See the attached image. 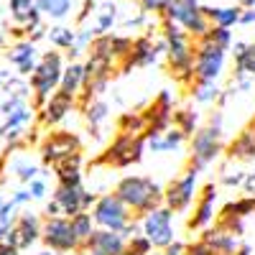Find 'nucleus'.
<instances>
[{
	"mask_svg": "<svg viewBox=\"0 0 255 255\" xmlns=\"http://www.w3.org/2000/svg\"><path fill=\"white\" fill-rule=\"evenodd\" d=\"M161 36L166 41V61L171 77L189 87L194 82V38H191L176 20L161 15Z\"/></svg>",
	"mask_w": 255,
	"mask_h": 255,
	"instance_id": "obj_1",
	"label": "nucleus"
},
{
	"mask_svg": "<svg viewBox=\"0 0 255 255\" xmlns=\"http://www.w3.org/2000/svg\"><path fill=\"white\" fill-rule=\"evenodd\" d=\"M38 123V108L31 97H8L0 105V140H5L8 148L26 145L28 128Z\"/></svg>",
	"mask_w": 255,
	"mask_h": 255,
	"instance_id": "obj_2",
	"label": "nucleus"
},
{
	"mask_svg": "<svg viewBox=\"0 0 255 255\" xmlns=\"http://www.w3.org/2000/svg\"><path fill=\"white\" fill-rule=\"evenodd\" d=\"M115 194L133 209L135 217H143L148 209L163 204V186L143 174H128L115 184Z\"/></svg>",
	"mask_w": 255,
	"mask_h": 255,
	"instance_id": "obj_3",
	"label": "nucleus"
},
{
	"mask_svg": "<svg viewBox=\"0 0 255 255\" xmlns=\"http://www.w3.org/2000/svg\"><path fill=\"white\" fill-rule=\"evenodd\" d=\"M222 110H215L209 115L207 125L189 138V166L204 171L222 156Z\"/></svg>",
	"mask_w": 255,
	"mask_h": 255,
	"instance_id": "obj_4",
	"label": "nucleus"
},
{
	"mask_svg": "<svg viewBox=\"0 0 255 255\" xmlns=\"http://www.w3.org/2000/svg\"><path fill=\"white\" fill-rule=\"evenodd\" d=\"M61 72H64V56L59 49L54 51H41V59L36 64V69L28 77L31 84V100L36 108H41L56 90L61 82Z\"/></svg>",
	"mask_w": 255,
	"mask_h": 255,
	"instance_id": "obj_5",
	"label": "nucleus"
},
{
	"mask_svg": "<svg viewBox=\"0 0 255 255\" xmlns=\"http://www.w3.org/2000/svg\"><path fill=\"white\" fill-rule=\"evenodd\" d=\"M145 156V138L143 135H128L118 133L113 143L92 161V166H105V168H128L133 163H140Z\"/></svg>",
	"mask_w": 255,
	"mask_h": 255,
	"instance_id": "obj_6",
	"label": "nucleus"
},
{
	"mask_svg": "<svg viewBox=\"0 0 255 255\" xmlns=\"http://www.w3.org/2000/svg\"><path fill=\"white\" fill-rule=\"evenodd\" d=\"M227 67V49L212 44L204 36L194 38V79L220 82Z\"/></svg>",
	"mask_w": 255,
	"mask_h": 255,
	"instance_id": "obj_7",
	"label": "nucleus"
},
{
	"mask_svg": "<svg viewBox=\"0 0 255 255\" xmlns=\"http://www.w3.org/2000/svg\"><path fill=\"white\" fill-rule=\"evenodd\" d=\"M92 220L97 227H105V230H115V232H123L128 227V222H130L135 215L133 209L128 207L115 191H108V194H100L97 202L92 204Z\"/></svg>",
	"mask_w": 255,
	"mask_h": 255,
	"instance_id": "obj_8",
	"label": "nucleus"
},
{
	"mask_svg": "<svg viewBox=\"0 0 255 255\" xmlns=\"http://www.w3.org/2000/svg\"><path fill=\"white\" fill-rule=\"evenodd\" d=\"M199 168L186 166V171L176 176L171 184L163 189V204L174 209V215H184V212L197 202L199 197Z\"/></svg>",
	"mask_w": 255,
	"mask_h": 255,
	"instance_id": "obj_9",
	"label": "nucleus"
},
{
	"mask_svg": "<svg viewBox=\"0 0 255 255\" xmlns=\"http://www.w3.org/2000/svg\"><path fill=\"white\" fill-rule=\"evenodd\" d=\"M161 15L176 20L191 38L204 36L212 26L204 15V10H202V5H199V0H168Z\"/></svg>",
	"mask_w": 255,
	"mask_h": 255,
	"instance_id": "obj_10",
	"label": "nucleus"
},
{
	"mask_svg": "<svg viewBox=\"0 0 255 255\" xmlns=\"http://www.w3.org/2000/svg\"><path fill=\"white\" fill-rule=\"evenodd\" d=\"M140 232L153 243V248L163 250L171 240H176L174 230V209H168L166 204H158L153 209H148L140 217Z\"/></svg>",
	"mask_w": 255,
	"mask_h": 255,
	"instance_id": "obj_11",
	"label": "nucleus"
},
{
	"mask_svg": "<svg viewBox=\"0 0 255 255\" xmlns=\"http://www.w3.org/2000/svg\"><path fill=\"white\" fill-rule=\"evenodd\" d=\"M41 243H44V248L64 253V255H69V253L82 248L79 238L74 235V230H72V220L64 217V215L44 220V227H41Z\"/></svg>",
	"mask_w": 255,
	"mask_h": 255,
	"instance_id": "obj_12",
	"label": "nucleus"
},
{
	"mask_svg": "<svg viewBox=\"0 0 255 255\" xmlns=\"http://www.w3.org/2000/svg\"><path fill=\"white\" fill-rule=\"evenodd\" d=\"M166 56V41L163 36H151V33H143L138 38H133V46L128 51V56L120 64V72L128 74L133 67H153L158 64V59Z\"/></svg>",
	"mask_w": 255,
	"mask_h": 255,
	"instance_id": "obj_13",
	"label": "nucleus"
},
{
	"mask_svg": "<svg viewBox=\"0 0 255 255\" xmlns=\"http://www.w3.org/2000/svg\"><path fill=\"white\" fill-rule=\"evenodd\" d=\"M38 153H41V161L46 166H54L64 158H69L72 153H82V140L72 130H51L49 135H44V140H41Z\"/></svg>",
	"mask_w": 255,
	"mask_h": 255,
	"instance_id": "obj_14",
	"label": "nucleus"
},
{
	"mask_svg": "<svg viewBox=\"0 0 255 255\" xmlns=\"http://www.w3.org/2000/svg\"><path fill=\"white\" fill-rule=\"evenodd\" d=\"M41 227H44V220H41L36 212H31V209H20V215H18L15 222L10 225L5 240H8L18 253L31 250V248L41 240Z\"/></svg>",
	"mask_w": 255,
	"mask_h": 255,
	"instance_id": "obj_15",
	"label": "nucleus"
},
{
	"mask_svg": "<svg viewBox=\"0 0 255 255\" xmlns=\"http://www.w3.org/2000/svg\"><path fill=\"white\" fill-rule=\"evenodd\" d=\"M217 220V184L209 181L199 189V197L194 202V212L189 215L186 227L191 232H202L204 227H209Z\"/></svg>",
	"mask_w": 255,
	"mask_h": 255,
	"instance_id": "obj_16",
	"label": "nucleus"
},
{
	"mask_svg": "<svg viewBox=\"0 0 255 255\" xmlns=\"http://www.w3.org/2000/svg\"><path fill=\"white\" fill-rule=\"evenodd\" d=\"M145 153L153 156H168V153H181V148L189 143V138L179 130L176 125H168L166 130H145Z\"/></svg>",
	"mask_w": 255,
	"mask_h": 255,
	"instance_id": "obj_17",
	"label": "nucleus"
},
{
	"mask_svg": "<svg viewBox=\"0 0 255 255\" xmlns=\"http://www.w3.org/2000/svg\"><path fill=\"white\" fill-rule=\"evenodd\" d=\"M8 64L20 74V77H31V72L36 69V64L41 59V51H38V44L33 38H15L13 44L8 46V54H5Z\"/></svg>",
	"mask_w": 255,
	"mask_h": 255,
	"instance_id": "obj_18",
	"label": "nucleus"
},
{
	"mask_svg": "<svg viewBox=\"0 0 255 255\" xmlns=\"http://www.w3.org/2000/svg\"><path fill=\"white\" fill-rule=\"evenodd\" d=\"M74 108H77V97H69V95H64V92L56 90V92L38 108V125H41V128H56Z\"/></svg>",
	"mask_w": 255,
	"mask_h": 255,
	"instance_id": "obj_19",
	"label": "nucleus"
},
{
	"mask_svg": "<svg viewBox=\"0 0 255 255\" xmlns=\"http://www.w3.org/2000/svg\"><path fill=\"white\" fill-rule=\"evenodd\" d=\"M174 97H171V92H161L148 108L143 110V115H145V123H148V128L145 130H166L168 125H174Z\"/></svg>",
	"mask_w": 255,
	"mask_h": 255,
	"instance_id": "obj_20",
	"label": "nucleus"
},
{
	"mask_svg": "<svg viewBox=\"0 0 255 255\" xmlns=\"http://www.w3.org/2000/svg\"><path fill=\"white\" fill-rule=\"evenodd\" d=\"M82 248H87L92 255H120L125 253V238H123V232L95 227V232L84 240Z\"/></svg>",
	"mask_w": 255,
	"mask_h": 255,
	"instance_id": "obj_21",
	"label": "nucleus"
},
{
	"mask_svg": "<svg viewBox=\"0 0 255 255\" xmlns=\"http://www.w3.org/2000/svg\"><path fill=\"white\" fill-rule=\"evenodd\" d=\"M84 194H87V186L84 184H61V181H56V189H54L51 199L59 204L64 217H72V215H77V212L84 209Z\"/></svg>",
	"mask_w": 255,
	"mask_h": 255,
	"instance_id": "obj_22",
	"label": "nucleus"
},
{
	"mask_svg": "<svg viewBox=\"0 0 255 255\" xmlns=\"http://www.w3.org/2000/svg\"><path fill=\"white\" fill-rule=\"evenodd\" d=\"M202 240H207L217 255H235L238 248L243 245V243H240V235L230 232V230L222 227L220 222H215V227H212V225L204 227V230H202Z\"/></svg>",
	"mask_w": 255,
	"mask_h": 255,
	"instance_id": "obj_23",
	"label": "nucleus"
},
{
	"mask_svg": "<svg viewBox=\"0 0 255 255\" xmlns=\"http://www.w3.org/2000/svg\"><path fill=\"white\" fill-rule=\"evenodd\" d=\"M5 166H8V174L20 181V184H28L31 179H36L41 174V166L28 156V153H15V148H8L5 153Z\"/></svg>",
	"mask_w": 255,
	"mask_h": 255,
	"instance_id": "obj_24",
	"label": "nucleus"
},
{
	"mask_svg": "<svg viewBox=\"0 0 255 255\" xmlns=\"http://www.w3.org/2000/svg\"><path fill=\"white\" fill-rule=\"evenodd\" d=\"M118 23V8L113 0H97V5L90 15V20L84 26H87L95 36H102V33H110Z\"/></svg>",
	"mask_w": 255,
	"mask_h": 255,
	"instance_id": "obj_25",
	"label": "nucleus"
},
{
	"mask_svg": "<svg viewBox=\"0 0 255 255\" xmlns=\"http://www.w3.org/2000/svg\"><path fill=\"white\" fill-rule=\"evenodd\" d=\"M38 13L44 20H51V23H64L69 15H74L77 10V0H38L36 3Z\"/></svg>",
	"mask_w": 255,
	"mask_h": 255,
	"instance_id": "obj_26",
	"label": "nucleus"
},
{
	"mask_svg": "<svg viewBox=\"0 0 255 255\" xmlns=\"http://www.w3.org/2000/svg\"><path fill=\"white\" fill-rule=\"evenodd\" d=\"M232 59H235V74L238 77H253L255 79V44L245 41H232Z\"/></svg>",
	"mask_w": 255,
	"mask_h": 255,
	"instance_id": "obj_27",
	"label": "nucleus"
},
{
	"mask_svg": "<svg viewBox=\"0 0 255 255\" xmlns=\"http://www.w3.org/2000/svg\"><path fill=\"white\" fill-rule=\"evenodd\" d=\"M82 84H84V61L72 59L69 64H64L61 82H59V92L69 95V97H79Z\"/></svg>",
	"mask_w": 255,
	"mask_h": 255,
	"instance_id": "obj_28",
	"label": "nucleus"
},
{
	"mask_svg": "<svg viewBox=\"0 0 255 255\" xmlns=\"http://www.w3.org/2000/svg\"><path fill=\"white\" fill-rule=\"evenodd\" d=\"M204 15L212 26H240V15H243V5H202Z\"/></svg>",
	"mask_w": 255,
	"mask_h": 255,
	"instance_id": "obj_29",
	"label": "nucleus"
},
{
	"mask_svg": "<svg viewBox=\"0 0 255 255\" xmlns=\"http://www.w3.org/2000/svg\"><path fill=\"white\" fill-rule=\"evenodd\" d=\"M222 92L217 82H207V79H194L189 84V97L194 100L197 105H212V102H220Z\"/></svg>",
	"mask_w": 255,
	"mask_h": 255,
	"instance_id": "obj_30",
	"label": "nucleus"
},
{
	"mask_svg": "<svg viewBox=\"0 0 255 255\" xmlns=\"http://www.w3.org/2000/svg\"><path fill=\"white\" fill-rule=\"evenodd\" d=\"M51 49H59V51H69L74 44H77V28L67 26V23H51L46 28V36H44Z\"/></svg>",
	"mask_w": 255,
	"mask_h": 255,
	"instance_id": "obj_31",
	"label": "nucleus"
},
{
	"mask_svg": "<svg viewBox=\"0 0 255 255\" xmlns=\"http://www.w3.org/2000/svg\"><path fill=\"white\" fill-rule=\"evenodd\" d=\"M227 156L238 161H255V130L248 128L227 145Z\"/></svg>",
	"mask_w": 255,
	"mask_h": 255,
	"instance_id": "obj_32",
	"label": "nucleus"
},
{
	"mask_svg": "<svg viewBox=\"0 0 255 255\" xmlns=\"http://www.w3.org/2000/svg\"><path fill=\"white\" fill-rule=\"evenodd\" d=\"M79 110L84 115V123L90 125V130H97V128L102 123H108V118H110V108H108V102H105L102 97H97V100H92L87 105H82Z\"/></svg>",
	"mask_w": 255,
	"mask_h": 255,
	"instance_id": "obj_33",
	"label": "nucleus"
},
{
	"mask_svg": "<svg viewBox=\"0 0 255 255\" xmlns=\"http://www.w3.org/2000/svg\"><path fill=\"white\" fill-rule=\"evenodd\" d=\"M199 123H202V118H199V113L194 108H179V110H174V125L186 138H191L199 130V128H202Z\"/></svg>",
	"mask_w": 255,
	"mask_h": 255,
	"instance_id": "obj_34",
	"label": "nucleus"
},
{
	"mask_svg": "<svg viewBox=\"0 0 255 255\" xmlns=\"http://www.w3.org/2000/svg\"><path fill=\"white\" fill-rule=\"evenodd\" d=\"M145 115L143 113H123L118 120V133H128V135H143L145 133Z\"/></svg>",
	"mask_w": 255,
	"mask_h": 255,
	"instance_id": "obj_35",
	"label": "nucleus"
},
{
	"mask_svg": "<svg viewBox=\"0 0 255 255\" xmlns=\"http://www.w3.org/2000/svg\"><path fill=\"white\" fill-rule=\"evenodd\" d=\"M72 220V230H74V235L79 238V243L84 245V240H87L92 232H95V220H92V212L90 209H82V212H77V215H72L69 217Z\"/></svg>",
	"mask_w": 255,
	"mask_h": 255,
	"instance_id": "obj_36",
	"label": "nucleus"
},
{
	"mask_svg": "<svg viewBox=\"0 0 255 255\" xmlns=\"http://www.w3.org/2000/svg\"><path fill=\"white\" fill-rule=\"evenodd\" d=\"M202 38V36H199ZM204 38L207 41H212V44H217V46H222V49H227L230 51V46H232V31L230 28H225V26H209V31L204 33Z\"/></svg>",
	"mask_w": 255,
	"mask_h": 255,
	"instance_id": "obj_37",
	"label": "nucleus"
},
{
	"mask_svg": "<svg viewBox=\"0 0 255 255\" xmlns=\"http://www.w3.org/2000/svg\"><path fill=\"white\" fill-rule=\"evenodd\" d=\"M151 250H153V243L148 240L143 232H138V235L125 240V253L128 255H145V253H151Z\"/></svg>",
	"mask_w": 255,
	"mask_h": 255,
	"instance_id": "obj_38",
	"label": "nucleus"
},
{
	"mask_svg": "<svg viewBox=\"0 0 255 255\" xmlns=\"http://www.w3.org/2000/svg\"><path fill=\"white\" fill-rule=\"evenodd\" d=\"M26 186H28V191H31V199H33V202H44V199L49 197V179H46L44 171H41L36 179H31Z\"/></svg>",
	"mask_w": 255,
	"mask_h": 255,
	"instance_id": "obj_39",
	"label": "nucleus"
},
{
	"mask_svg": "<svg viewBox=\"0 0 255 255\" xmlns=\"http://www.w3.org/2000/svg\"><path fill=\"white\" fill-rule=\"evenodd\" d=\"M184 255H217L215 250H212V245L207 243V240H194V243H186V250H184Z\"/></svg>",
	"mask_w": 255,
	"mask_h": 255,
	"instance_id": "obj_40",
	"label": "nucleus"
},
{
	"mask_svg": "<svg viewBox=\"0 0 255 255\" xmlns=\"http://www.w3.org/2000/svg\"><path fill=\"white\" fill-rule=\"evenodd\" d=\"M168 0H138V5L145 10V13H151V15H161L163 8H166Z\"/></svg>",
	"mask_w": 255,
	"mask_h": 255,
	"instance_id": "obj_41",
	"label": "nucleus"
},
{
	"mask_svg": "<svg viewBox=\"0 0 255 255\" xmlns=\"http://www.w3.org/2000/svg\"><path fill=\"white\" fill-rule=\"evenodd\" d=\"M225 186H243V181H245V174L243 171H227V174H222V179H220Z\"/></svg>",
	"mask_w": 255,
	"mask_h": 255,
	"instance_id": "obj_42",
	"label": "nucleus"
},
{
	"mask_svg": "<svg viewBox=\"0 0 255 255\" xmlns=\"http://www.w3.org/2000/svg\"><path fill=\"white\" fill-rule=\"evenodd\" d=\"M184 250H186V243H181V240H171V243L163 248V255H184Z\"/></svg>",
	"mask_w": 255,
	"mask_h": 255,
	"instance_id": "obj_43",
	"label": "nucleus"
},
{
	"mask_svg": "<svg viewBox=\"0 0 255 255\" xmlns=\"http://www.w3.org/2000/svg\"><path fill=\"white\" fill-rule=\"evenodd\" d=\"M255 23V3L243 8V15H240V26H253Z\"/></svg>",
	"mask_w": 255,
	"mask_h": 255,
	"instance_id": "obj_44",
	"label": "nucleus"
},
{
	"mask_svg": "<svg viewBox=\"0 0 255 255\" xmlns=\"http://www.w3.org/2000/svg\"><path fill=\"white\" fill-rule=\"evenodd\" d=\"M243 189L248 194H255V174H245V181H243Z\"/></svg>",
	"mask_w": 255,
	"mask_h": 255,
	"instance_id": "obj_45",
	"label": "nucleus"
},
{
	"mask_svg": "<svg viewBox=\"0 0 255 255\" xmlns=\"http://www.w3.org/2000/svg\"><path fill=\"white\" fill-rule=\"evenodd\" d=\"M0 255H18V250L8 240H0Z\"/></svg>",
	"mask_w": 255,
	"mask_h": 255,
	"instance_id": "obj_46",
	"label": "nucleus"
},
{
	"mask_svg": "<svg viewBox=\"0 0 255 255\" xmlns=\"http://www.w3.org/2000/svg\"><path fill=\"white\" fill-rule=\"evenodd\" d=\"M235 255H253V248H250V245H240Z\"/></svg>",
	"mask_w": 255,
	"mask_h": 255,
	"instance_id": "obj_47",
	"label": "nucleus"
},
{
	"mask_svg": "<svg viewBox=\"0 0 255 255\" xmlns=\"http://www.w3.org/2000/svg\"><path fill=\"white\" fill-rule=\"evenodd\" d=\"M36 255H64V253H56V250H49V248H44L41 253H36Z\"/></svg>",
	"mask_w": 255,
	"mask_h": 255,
	"instance_id": "obj_48",
	"label": "nucleus"
},
{
	"mask_svg": "<svg viewBox=\"0 0 255 255\" xmlns=\"http://www.w3.org/2000/svg\"><path fill=\"white\" fill-rule=\"evenodd\" d=\"M69 255H92L87 248H79V250H74V253H69Z\"/></svg>",
	"mask_w": 255,
	"mask_h": 255,
	"instance_id": "obj_49",
	"label": "nucleus"
},
{
	"mask_svg": "<svg viewBox=\"0 0 255 255\" xmlns=\"http://www.w3.org/2000/svg\"><path fill=\"white\" fill-rule=\"evenodd\" d=\"M145 255H163V250H158V248H153L151 253H145Z\"/></svg>",
	"mask_w": 255,
	"mask_h": 255,
	"instance_id": "obj_50",
	"label": "nucleus"
},
{
	"mask_svg": "<svg viewBox=\"0 0 255 255\" xmlns=\"http://www.w3.org/2000/svg\"><path fill=\"white\" fill-rule=\"evenodd\" d=\"M253 3H255V0H243L240 5H243V8H248V5H253Z\"/></svg>",
	"mask_w": 255,
	"mask_h": 255,
	"instance_id": "obj_51",
	"label": "nucleus"
},
{
	"mask_svg": "<svg viewBox=\"0 0 255 255\" xmlns=\"http://www.w3.org/2000/svg\"><path fill=\"white\" fill-rule=\"evenodd\" d=\"M3 38H5V36H3V31H0V44H3Z\"/></svg>",
	"mask_w": 255,
	"mask_h": 255,
	"instance_id": "obj_52",
	"label": "nucleus"
},
{
	"mask_svg": "<svg viewBox=\"0 0 255 255\" xmlns=\"http://www.w3.org/2000/svg\"><path fill=\"white\" fill-rule=\"evenodd\" d=\"M120 255H128V253H120Z\"/></svg>",
	"mask_w": 255,
	"mask_h": 255,
	"instance_id": "obj_53",
	"label": "nucleus"
}]
</instances>
